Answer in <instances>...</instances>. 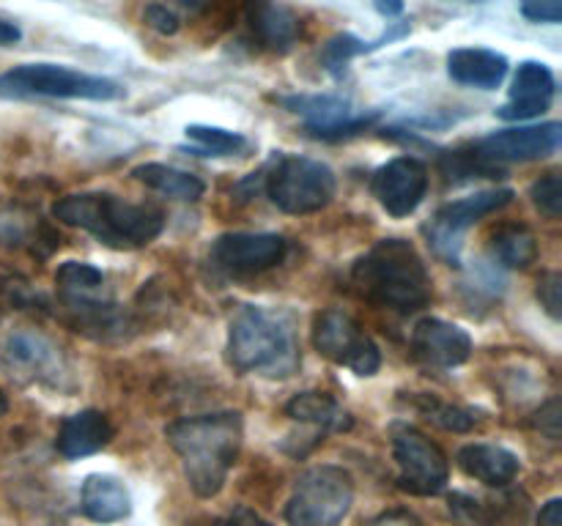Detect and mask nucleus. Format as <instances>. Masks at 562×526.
I'll list each match as a JSON object with an SVG mask.
<instances>
[{
    "instance_id": "2f4dec72",
    "label": "nucleus",
    "mask_w": 562,
    "mask_h": 526,
    "mask_svg": "<svg viewBox=\"0 0 562 526\" xmlns=\"http://www.w3.org/2000/svg\"><path fill=\"white\" fill-rule=\"evenodd\" d=\"M519 9L530 22L558 25L562 20V0H519Z\"/></svg>"
},
{
    "instance_id": "a19ab883",
    "label": "nucleus",
    "mask_w": 562,
    "mask_h": 526,
    "mask_svg": "<svg viewBox=\"0 0 562 526\" xmlns=\"http://www.w3.org/2000/svg\"><path fill=\"white\" fill-rule=\"evenodd\" d=\"M470 3H483V0H470Z\"/></svg>"
},
{
    "instance_id": "a211bd4d",
    "label": "nucleus",
    "mask_w": 562,
    "mask_h": 526,
    "mask_svg": "<svg viewBox=\"0 0 562 526\" xmlns=\"http://www.w3.org/2000/svg\"><path fill=\"white\" fill-rule=\"evenodd\" d=\"M250 38L269 53H289L302 38V20L278 0H245Z\"/></svg>"
},
{
    "instance_id": "0eeeda50",
    "label": "nucleus",
    "mask_w": 562,
    "mask_h": 526,
    "mask_svg": "<svg viewBox=\"0 0 562 526\" xmlns=\"http://www.w3.org/2000/svg\"><path fill=\"white\" fill-rule=\"evenodd\" d=\"M338 179L333 168L318 159L283 153L267 175V195L285 214H316L333 203Z\"/></svg>"
},
{
    "instance_id": "4468645a",
    "label": "nucleus",
    "mask_w": 562,
    "mask_h": 526,
    "mask_svg": "<svg viewBox=\"0 0 562 526\" xmlns=\"http://www.w3.org/2000/svg\"><path fill=\"white\" fill-rule=\"evenodd\" d=\"M562 126L558 121L538 126H514L499 129L475 142V151L483 162H532L543 159L560 148Z\"/></svg>"
},
{
    "instance_id": "473e14b6",
    "label": "nucleus",
    "mask_w": 562,
    "mask_h": 526,
    "mask_svg": "<svg viewBox=\"0 0 562 526\" xmlns=\"http://www.w3.org/2000/svg\"><path fill=\"white\" fill-rule=\"evenodd\" d=\"M143 20H146L148 27H154L157 33H162V36H173V33L181 27L179 16H176L173 11L162 3L146 5V11H143Z\"/></svg>"
},
{
    "instance_id": "393cba45",
    "label": "nucleus",
    "mask_w": 562,
    "mask_h": 526,
    "mask_svg": "<svg viewBox=\"0 0 562 526\" xmlns=\"http://www.w3.org/2000/svg\"><path fill=\"white\" fill-rule=\"evenodd\" d=\"M140 184H146L148 190L159 192L165 197H173V201H187V203H195L201 201L203 192H206V184H203L198 175L187 173V170L179 168H170V164L162 162H146V164H137L132 170Z\"/></svg>"
},
{
    "instance_id": "4be33fe9",
    "label": "nucleus",
    "mask_w": 562,
    "mask_h": 526,
    "mask_svg": "<svg viewBox=\"0 0 562 526\" xmlns=\"http://www.w3.org/2000/svg\"><path fill=\"white\" fill-rule=\"evenodd\" d=\"M456 460L467 477L492 488L514 482L521 469L519 455L510 453L508 447H499V444H467L459 449Z\"/></svg>"
},
{
    "instance_id": "1a4fd4ad",
    "label": "nucleus",
    "mask_w": 562,
    "mask_h": 526,
    "mask_svg": "<svg viewBox=\"0 0 562 526\" xmlns=\"http://www.w3.org/2000/svg\"><path fill=\"white\" fill-rule=\"evenodd\" d=\"M393 455L398 466V488L415 496H437L450 480L448 455L417 427H395Z\"/></svg>"
},
{
    "instance_id": "c9c22d12",
    "label": "nucleus",
    "mask_w": 562,
    "mask_h": 526,
    "mask_svg": "<svg viewBox=\"0 0 562 526\" xmlns=\"http://www.w3.org/2000/svg\"><path fill=\"white\" fill-rule=\"evenodd\" d=\"M538 526H562V499H552L538 513Z\"/></svg>"
},
{
    "instance_id": "6e6552de",
    "label": "nucleus",
    "mask_w": 562,
    "mask_h": 526,
    "mask_svg": "<svg viewBox=\"0 0 562 526\" xmlns=\"http://www.w3.org/2000/svg\"><path fill=\"white\" fill-rule=\"evenodd\" d=\"M313 345L322 356L340 367H349L357 376H376L382 367V351L373 343L371 334L344 310L318 312L313 321Z\"/></svg>"
},
{
    "instance_id": "f257e3e1",
    "label": "nucleus",
    "mask_w": 562,
    "mask_h": 526,
    "mask_svg": "<svg viewBox=\"0 0 562 526\" xmlns=\"http://www.w3.org/2000/svg\"><path fill=\"white\" fill-rule=\"evenodd\" d=\"M245 436L239 411H214L176 420L165 427V438L184 466V477L195 496L212 499L223 491L234 469Z\"/></svg>"
},
{
    "instance_id": "7ed1b4c3",
    "label": "nucleus",
    "mask_w": 562,
    "mask_h": 526,
    "mask_svg": "<svg viewBox=\"0 0 562 526\" xmlns=\"http://www.w3.org/2000/svg\"><path fill=\"white\" fill-rule=\"evenodd\" d=\"M351 285L371 305L417 312L431 301V274L406 239H382L351 268Z\"/></svg>"
},
{
    "instance_id": "72a5a7b5",
    "label": "nucleus",
    "mask_w": 562,
    "mask_h": 526,
    "mask_svg": "<svg viewBox=\"0 0 562 526\" xmlns=\"http://www.w3.org/2000/svg\"><path fill=\"white\" fill-rule=\"evenodd\" d=\"M217 526H272L267 518L256 513L250 507H236L234 513L225 515L223 521H217Z\"/></svg>"
},
{
    "instance_id": "4c0bfd02",
    "label": "nucleus",
    "mask_w": 562,
    "mask_h": 526,
    "mask_svg": "<svg viewBox=\"0 0 562 526\" xmlns=\"http://www.w3.org/2000/svg\"><path fill=\"white\" fill-rule=\"evenodd\" d=\"M373 5H376L379 14L387 16V20L404 14V0H373Z\"/></svg>"
},
{
    "instance_id": "2eb2a0df",
    "label": "nucleus",
    "mask_w": 562,
    "mask_h": 526,
    "mask_svg": "<svg viewBox=\"0 0 562 526\" xmlns=\"http://www.w3.org/2000/svg\"><path fill=\"white\" fill-rule=\"evenodd\" d=\"M3 359L11 376L27 378V381L53 384L60 387L66 376V362L58 345L38 332H11L3 343Z\"/></svg>"
},
{
    "instance_id": "e433bc0d",
    "label": "nucleus",
    "mask_w": 562,
    "mask_h": 526,
    "mask_svg": "<svg viewBox=\"0 0 562 526\" xmlns=\"http://www.w3.org/2000/svg\"><path fill=\"white\" fill-rule=\"evenodd\" d=\"M22 38V31L9 20H0V47H11Z\"/></svg>"
},
{
    "instance_id": "412c9836",
    "label": "nucleus",
    "mask_w": 562,
    "mask_h": 526,
    "mask_svg": "<svg viewBox=\"0 0 562 526\" xmlns=\"http://www.w3.org/2000/svg\"><path fill=\"white\" fill-rule=\"evenodd\" d=\"M80 510L93 524H119L130 518L132 496L113 474H88L80 488Z\"/></svg>"
},
{
    "instance_id": "a878e982",
    "label": "nucleus",
    "mask_w": 562,
    "mask_h": 526,
    "mask_svg": "<svg viewBox=\"0 0 562 526\" xmlns=\"http://www.w3.org/2000/svg\"><path fill=\"white\" fill-rule=\"evenodd\" d=\"M492 255L505 268H527L538 258V239L527 225H503L492 233Z\"/></svg>"
},
{
    "instance_id": "c756f323",
    "label": "nucleus",
    "mask_w": 562,
    "mask_h": 526,
    "mask_svg": "<svg viewBox=\"0 0 562 526\" xmlns=\"http://www.w3.org/2000/svg\"><path fill=\"white\" fill-rule=\"evenodd\" d=\"M423 411L428 414V420L437 422V425L445 427V431L464 433V431H470V427L477 422V416H472V411L459 409V405L437 403V400H431V403L423 405Z\"/></svg>"
},
{
    "instance_id": "dca6fc26",
    "label": "nucleus",
    "mask_w": 562,
    "mask_h": 526,
    "mask_svg": "<svg viewBox=\"0 0 562 526\" xmlns=\"http://www.w3.org/2000/svg\"><path fill=\"white\" fill-rule=\"evenodd\" d=\"M412 351L423 365L450 370L470 359L472 338L467 334V329L442 321V318H423L412 332Z\"/></svg>"
},
{
    "instance_id": "39448f33",
    "label": "nucleus",
    "mask_w": 562,
    "mask_h": 526,
    "mask_svg": "<svg viewBox=\"0 0 562 526\" xmlns=\"http://www.w3.org/2000/svg\"><path fill=\"white\" fill-rule=\"evenodd\" d=\"M126 91L110 77L86 75L55 64H22L0 75V99H88L115 102Z\"/></svg>"
},
{
    "instance_id": "f8f14e48",
    "label": "nucleus",
    "mask_w": 562,
    "mask_h": 526,
    "mask_svg": "<svg viewBox=\"0 0 562 526\" xmlns=\"http://www.w3.org/2000/svg\"><path fill=\"white\" fill-rule=\"evenodd\" d=\"M285 252H289V241L283 236L236 230V233L217 236L209 258H212L214 268H220L223 274L252 277V274L269 272L278 263H283Z\"/></svg>"
},
{
    "instance_id": "b1692460",
    "label": "nucleus",
    "mask_w": 562,
    "mask_h": 526,
    "mask_svg": "<svg viewBox=\"0 0 562 526\" xmlns=\"http://www.w3.org/2000/svg\"><path fill=\"white\" fill-rule=\"evenodd\" d=\"M285 414L296 422H305L313 425L316 431L329 433V431H349L351 416L349 411H344V405L335 398L324 392H300L285 403Z\"/></svg>"
},
{
    "instance_id": "ea45409f",
    "label": "nucleus",
    "mask_w": 562,
    "mask_h": 526,
    "mask_svg": "<svg viewBox=\"0 0 562 526\" xmlns=\"http://www.w3.org/2000/svg\"><path fill=\"white\" fill-rule=\"evenodd\" d=\"M5 411H9V398H5L3 389H0V416H3Z\"/></svg>"
},
{
    "instance_id": "6ab92c4d",
    "label": "nucleus",
    "mask_w": 562,
    "mask_h": 526,
    "mask_svg": "<svg viewBox=\"0 0 562 526\" xmlns=\"http://www.w3.org/2000/svg\"><path fill=\"white\" fill-rule=\"evenodd\" d=\"M113 433L115 431L113 425H110L108 414H102L99 409H82L60 422L55 447H58V453L69 460L88 458V455L108 447V444L113 442Z\"/></svg>"
},
{
    "instance_id": "bb28decb",
    "label": "nucleus",
    "mask_w": 562,
    "mask_h": 526,
    "mask_svg": "<svg viewBox=\"0 0 562 526\" xmlns=\"http://www.w3.org/2000/svg\"><path fill=\"white\" fill-rule=\"evenodd\" d=\"M55 283L66 299H91V294L104 285V274L86 261H66L55 272Z\"/></svg>"
},
{
    "instance_id": "20e7f679",
    "label": "nucleus",
    "mask_w": 562,
    "mask_h": 526,
    "mask_svg": "<svg viewBox=\"0 0 562 526\" xmlns=\"http://www.w3.org/2000/svg\"><path fill=\"white\" fill-rule=\"evenodd\" d=\"M294 316L285 310L245 305L228 329V365L241 376L289 378L300 370Z\"/></svg>"
},
{
    "instance_id": "423d86ee",
    "label": "nucleus",
    "mask_w": 562,
    "mask_h": 526,
    "mask_svg": "<svg viewBox=\"0 0 562 526\" xmlns=\"http://www.w3.org/2000/svg\"><path fill=\"white\" fill-rule=\"evenodd\" d=\"M355 504V480L340 466H313L300 474L285 521L291 526H340Z\"/></svg>"
},
{
    "instance_id": "7c9ffc66",
    "label": "nucleus",
    "mask_w": 562,
    "mask_h": 526,
    "mask_svg": "<svg viewBox=\"0 0 562 526\" xmlns=\"http://www.w3.org/2000/svg\"><path fill=\"white\" fill-rule=\"evenodd\" d=\"M538 299H541L543 310L560 321L562 316V277L560 272H547L538 279Z\"/></svg>"
},
{
    "instance_id": "5701e85b",
    "label": "nucleus",
    "mask_w": 562,
    "mask_h": 526,
    "mask_svg": "<svg viewBox=\"0 0 562 526\" xmlns=\"http://www.w3.org/2000/svg\"><path fill=\"white\" fill-rule=\"evenodd\" d=\"M409 31H412L409 22H390L387 31H384L379 38H373V42H362V38L355 36V33H338V36H333L327 44H324L318 60H322L324 71H329V75L338 77V75H344L346 64H349V60H355L357 55L373 53V49L384 47V44L398 42V38L409 36Z\"/></svg>"
},
{
    "instance_id": "58836bf2",
    "label": "nucleus",
    "mask_w": 562,
    "mask_h": 526,
    "mask_svg": "<svg viewBox=\"0 0 562 526\" xmlns=\"http://www.w3.org/2000/svg\"><path fill=\"white\" fill-rule=\"evenodd\" d=\"M176 3L187 11H203L209 5V0H176Z\"/></svg>"
},
{
    "instance_id": "ddd939ff",
    "label": "nucleus",
    "mask_w": 562,
    "mask_h": 526,
    "mask_svg": "<svg viewBox=\"0 0 562 526\" xmlns=\"http://www.w3.org/2000/svg\"><path fill=\"white\" fill-rule=\"evenodd\" d=\"M371 190L390 217H409L428 192V168L415 157H395L373 173Z\"/></svg>"
},
{
    "instance_id": "9b49d317",
    "label": "nucleus",
    "mask_w": 562,
    "mask_h": 526,
    "mask_svg": "<svg viewBox=\"0 0 562 526\" xmlns=\"http://www.w3.org/2000/svg\"><path fill=\"white\" fill-rule=\"evenodd\" d=\"M514 201V190H486L475 192L470 197H461V201L448 203V206L439 208L434 214L431 222L426 225L428 244L434 247L437 255H442L445 261L459 263L461 244H464V233L477 222V219L488 217V214L499 211L508 203Z\"/></svg>"
},
{
    "instance_id": "f704fd0d",
    "label": "nucleus",
    "mask_w": 562,
    "mask_h": 526,
    "mask_svg": "<svg viewBox=\"0 0 562 526\" xmlns=\"http://www.w3.org/2000/svg\"><path fill=\"white\" fill-rule=\"evenodd\" d=\"M368 526H420V524H417L415 515L406 513V510H393V513L379 515V518L371 521Z\"/></svg>"
},
{
    "instance_id": "cd10ccee",
    "label": "nucleus",
    "mask_w": 562,
    "mask_h": 526,
    "mask_svg": "<svg viewBox=\"0 0 562 526\" xmlns=\"http://www.w3.org/2000/svg\"><path fill=\"white\" fill-rule=\"evenodd\" d=\"M187 140L195 142L198 153H206V157H231V153H239L241 148H247V137L239 132L220 129V126H203L192 124L184 129Z\"/></svg>"
},
{
    "instance_id": "aec40b11",
    "label": "nucleus",
    "mask_w": 562,
    "mask_h": 526,
    "mask_svg": "<svg viewBox=\"0 0 562 526\" xmlns=\"http://www.w3.org/2000/svg\"><path fill=\"white\" fill-rule=\"evenodd\" d=\"M508 58L497 49L486 47H461L448 55V75L459 85L481 88V91H494L503 85L508 77Z\"/></svg>"
},
{
    "instance_id": "f03ea898",
    "label": "nucleus",
    "mask_w": 562,
    "mask_h": 526,
    "mask_svg": "<svg viewBox=\"0 0 562 526\" xmlns=\"http://www.w3.org/2000/svg\"><path fill=\"white\" fill-rule=\"evenodd\" d=\"M55 219L91 233L110 250H140L165 228L157 203H130L113 192H75L55 201Z\"/></svg>"
},
{
    "instance_id": "c85d7f7f",
    "label": "nucleus",
    "mask_w": 562,
    "mask_h": 526,
    "mask_svg": "<svg viewBox=\"0 0 562 526\" xmlns=\"http://www.w3.org/2000/svg\"><path fill=\"white\" fill-rule=\"evenodd\" d=\"M530 197L543 217L560 219L562 217V175L558 173V170H552V173H547V175H541L538 181H532Z\"/></svg>"
},
{
    "instance_id": "f3484780",
    "label": "nucleus",
    "mask_w": 562,
    "mask_h": 526,
    "mask_svg": "<svg viewBox=\"0 0 562 526\" xmlns=\"http://www.w3.org/2000/svg\"><path fill=\"white\" fill-rule=\"evenodd\" d=\"M554 91H558V82H554L552 69L541 60H525L514 75L508 104H503L497 115L505 121L536 118L552 107Z\"/></svg>"
},
{
    "instance_id": "9d476101",
    "label": "nucleus",
    "mask_w": 562,
    "mask_h": 526,
    "mask_svg": "<svg viewBox=\"0 0 562 526\" xmlns=\"http://www.w3.org/2000/svg\"><path fill=\"white\" fill-rule=\"evenodd\" d=\"M289 113L305 118V132L316 140H346V137L362 135L371 129L379 118V110L357 115L349 99L333 96V93H294V96H280Z\"/></svg>"
}]
</instances>
